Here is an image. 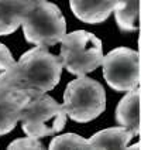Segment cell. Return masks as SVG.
I'll return each mask as SVG.
<instances>
[{
	"instance_id": "cell-1",
	"label": "cell",
	"mask_w": 141,
	"mask_h": 150,
	"mask_svg": "<svg viewBox=\"0 0 141 150\" xmlns=\"http://www.w3.org/2000/svg\"><path fill=\"white\" fill-rule=\"evenodd\" d=\"M62 61L47 47L37 45L0 74V88L24 92H50L58 85Z\"/></svg>"
},
{
	"instance_id": "cell-2",
	"label": "cell",
	"mask_w": 141,
	"mask_h": 150,
	"mask_svg": "<svg viewBox=\"0 0 141 150\" xmlns=\"http://www.w3.org/2000/svg\"><path fill=\"white\" fill-rule=\"evenodd\" d=\"M21 125L27 136L45 137L59 133L67 125V113L47 92H31L21 109Z\"/></svg>"
},
{
	"instance_id": "cell-3",
	"label": "cell",
	"mask_w": 141,
	"mask_h": 150,
	"mask_svg": "<svg viewBox=\"0 0 141 150\" xmlns=\"http://www.w3.org/2000/svg\"><path fill=\"white\" fill-rule=\"evenodd\" d=\"M62 108L74 122H90L106 109L105 88L98 81L81 75L67 85Z\"/></svg>"
},
{
	"instance_id": "cell-4",
	"label": "cell",
	"mask_w": 141,
	"mask_h": 150,
	"mask_svg": "<svg viewBox=\"0 0 141 150\" xmlns=\"http://www.w3.org/2000/svg\"><path fill=\"white\" fill-rule=\"evenodd\" d=\"M59 42V58L62 61V67L69 74L81 76L102 65L103 47L100 38L95 34L85 30H76L65 34Z\"/></svg>"
},
{
	"instance_id": "cell-5",
	"label": "cell",
	"mask_w": 141,
	"mask_h": 150,
	"mask_svg": "<svg viewBox=\"0 0 141 150\" xmlns=\"http://www.w3.org/2000/svg\"><path fill=\"white\" fill-rule=\"evenodd\" d=\"M25 41L40 47L58 44L67 34V21L57 4L41 1L35 4L21 21Z\"/></svg>"
},
{
	"instance_id": "cell-6",
	"label": "cell",
	"mask_w": 141,
	"mask_h": 150,
	"mask_svg": "<svg viewBox=\"0 0 141 150\" xmlns=\"http://www.w3.org/2000/svg\"><path fill=\"white\" fill-rule=\"evenodd\" d=\"M103 76L107 85L117 92H128L140 86V54L138 51L119 47L102 59Z\"/></svg>"
},
{
	"instance_id": "cell-7",
	"label": "cell",
	"mask_w": 141,
	"mask_h": 150,
	"mask_svg": "<svg viewBox=\"0 0 141 150\" xmlns=\"http://www.w3.org/2000/svg\"><path fill=\"white\" fill-rule=\"evenodd\" d=\"M31 92L0 88V136L10 133L21 116V109Z\"/></svg>"
},
{
	"instance_id": "cell-8",
	"label": "cell",
	"mask_w": 141,
	"mask_h": 150,
	"mask_svg": "<svg viewBox=\"0 0 141 150\" xmlns=\"http://www.w3.org/2000/svg\"><path fill=\"white\" fill-rule=\"evenodd\" d=\"M71 10L81 21L100 24L113 13L114 0H69Z\"/></svg>"
},
{
	"instance_id": "cell-9",
	"label": "cell",
	"mask_w": 141,
	"mask_h": 150,
	"mask_svg": "<svg viewBox=\"0 0 141 150\" xmlns=\"http://www.w3.org/2000/svg\"><path fill=\"white\" fill-rule=\"evenodd\" d=\"M116 122L134 136L140 134V88L128 91L116 108Z\"/></svg>"
},
{
	"instance_id": "cell-10",
	"label": "cell",
	"mask_w": 141,
	"mask_h": 150,
	"mask_svg": "<svg viewBox=\"0 0 141 150\" xmlns=\"http://www.w3.org/2000/svg\"><path fill=\"white\" fill-rule=\"evenodd\" d=\"M33 7L27 0H0V35L14 33Z\"/></svg>"
},
{
	"instance_id": "cell-11",
	"label": "cell",
	"mask_w": 141,
	"mask_h": 150,
	"mask_svg": "<svg viewBox=\"0 0 141 150\" xmlns=\"http://www.w3.org/2000/svg\"><path fill=\"white\" fill-rule=\"evenodd\" d=\"M134 134L124 127H109L95 133L88 140L90 149H126Z\"/></svg>"
},
{
	"instance_id": "cell-12",
	"label": "cell",
	"mask_w": 141,
	"mask_h": 150,
	"mask_svg": "<svg viewBox=\"0 0 141 150\" xmlns=\"http://www.w3.org/2000/svg\"><path fill=\"white\" fill-rule=\"evenodd\" d=\"M114 18L121 31L138 30L140 0H114Z\"/></svg>"
},
{
	"instance_id": "cell-13",
	"label": "cell",
	"mask_w": 141,
	"mask_h": 150,
	"mask_svg": "<svg viewBox=\"0 0 141 150\" xmlns=\"http://www.w3.org/2000/svg\"><path fill=\"white\" fill-rule=\"evenodd\" d=\"M50 149H90L89 142L76 133H65L55 136L50 143Z\"/></svg>"
},
{
	"instance_id": "cell-14",
	"label": "cell",
	"mask_w": 141,
	"mask_h": 150,
	"mask_svg": "<svg viewBox=\"0 0 141 150\" xmlns=\"http://www.w3.org/2000/svg\"><path fill=\"white\" fill-rule=\"evenodd\" d=\"M7 149L14 150V149H44V144L40 142L38 137H33V136H27V137H21V139H16L7 146Z\"/></svg>"
},
{
	"instance_id": "cell-15",
	"label": "cell",
	"mask_w": 141,
	"mask_h": 150,
	"mask_svg": "<svg viewBox=\"0 0 141 150\" xmlns=\"http://www.w3.org/2000/svg\"><path fill=\"white\" fill-rule=\"evenodd\" d=\"M14 62H16V61H14V58H13V55H11L10 50H8L4 44L0 42V71L3 72V71L8 69Z\"/></svg>"
},
{
	"instance_id": "cell-16",
	"label": "cell",
	"mask_w": 141,
	"mask_h": 150,
	"mask_svg": "<svg viewBox=\"0 0 141 150\" xmlns=\"http://www.w3.org/2000/svg\"><path fill=\"white\" fill-rule=\"evenodd\" d=\"M27 1H30L31 4L35 6V4H38V3H41V1H47V0H27Z\"/></svg>"
},
{
	"instance_id": "cell-17",
	"label": "cell",
	"mask_w": 141,
	"mask_h": 150,
	"mask_svg": "<svg viewBox=\"0 0 141 150\" xmlns=\"http://www.w3.org/2000/svg\"><path fill=\"white\" fill-rule=\"evenodd\" d=\"M127 147H128V149H140V144H138V143H137V144H133V146H128V144H127Z\"/></svg>"
}]
</instances>
